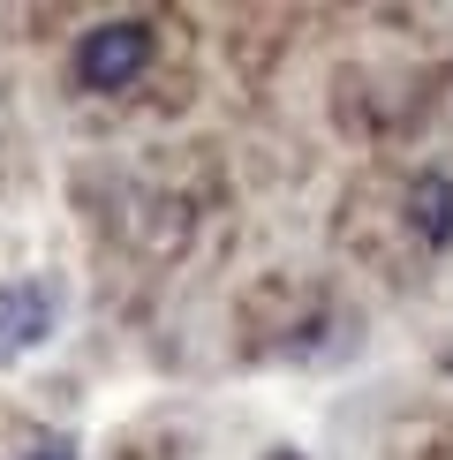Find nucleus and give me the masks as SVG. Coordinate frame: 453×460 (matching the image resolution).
<instances>
[{
	"label": "nucleus",
	"instance_id": "20e7f679",
	"mask_svg": "<svg viewBox=\"0 0 453 460\" xmlns=\"http://www.w3.org/2000/svg\"><path fill=\"white\" fill-rule=\"evenodd\" d=\"M23 460H76V446H68V438H31Z\"/></svg>",
	"mask_w": 453,
	"mask_h": 460
},
{
	"label": "nucleus",
	"instance_id": "39448f33",
	"mask_svg": "<svg viewBox=\"0 0 453 460\" xmlns=\"http://www.w3.org/2000/svg\"><path fill=\"white\" fill-rule=\"evenodd\" d=\"M264 460H302V453H288V446H280V453H264Z\"/></svg>",
	"mask_w": 453,
	"mask_h": 460
},
{
	"label": "nucleus",
	"instance_id": "7ed1b4c3",
	"mask_svg": "<svg viewBox=\"0 0 453 460\" xmlns=\"http://www.w3.org/2000/svg\"><path fill=\"white\" fill-rule=\"evenodd\" d=\"M408 212H415V234L431 249H446L453 242V174H423L408 189Z\"/></svg>",
	"mask_w": 453,
	"mask_h": 460
},
{
	"label": "nucleus",
	"instance_id": "f03ea898",
	"mask_svg": "<svg viewBox=\"0 0 453 460\" xmlns=\"http://www.w3.org/2000/svg\"><path fill=\"white\" fill-rule=\"evenodd\" d=\"M61 324V279L31 272V279H0V370L23 362L31 348H46Z\"/></svg>",
	"mask_w": 453,
	"mask_h": 460
},
{
	"label": "nucleus",
	"instance_id": "f257e3e1",
	"mask_svg": "<svg viewBox=\"0 0 453 460\" xmlns=\"http://www.w3.org/2000/svg\"><path fill=\"white\" fill-rule=\"evenodd\" d=\"M151 68V23L144 15H113V23H91L76 38V84L84 91H129Z\"/></svg>",
	"mask_w": 453,
	"mask_h": 460
}]
</instances>
